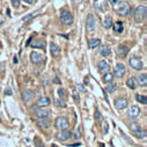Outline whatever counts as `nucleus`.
<instances>
[{
  "mask_svg": "<svg viewBox=\"0 0 147 147\" xmlns=\"http://www.w3.org/2000/svg\"><path fill=\"white\" fill-rule=\"evenodd\" d=\"M30 42H31V37L28 40V42H27V45H29V43H30Z\"/></svg>",
  "mask_w": 147,
  "mask_h": 147,
  "instance_id": "obj_42",
  "label": "nucleus"
},
{
  "mask_svg": "<svg viewBox=\"0 0 147 147\" xmlns=\"http://www.w3.org/2000/svg\"><path fill=\"white\" fill-rule=\"evenodd\" d=\"M5 94H6V95H12V94H13V92H12V89H11V88H6Z\"/></svg>",
  "mask_w": 147,
  "mask_h": 147,
  "instance_id": "obj_36",
  "label": "nucleus"
},
{
  "mask_svg": "<svg viewBox=\"0 0 147 147\" xmlns=\"http://www.w3.org/2000/svg\"><path fill=\"white\" fill-rule=\"evenodd\" d=\"M71 136H72L71 131H67V130L65 129V130H63L60 133L57 134V138H58L59 140H61V141H66V140H68V138H69Z\"/></svg>",
  "mask_w": 147,
  "mask_h": 147,
  "instance_id": "obj_12",
  "label": "nucleus"
},
{
  "mask_svg": "<svg viewBox=\"0 0 147 147\" xmlns=\"http://www.w3.org/2000/svg\"><path fill=\"white\" fill-rule=\"evenodd\" d=\"M23 1H26L27 4H32V3H34V0H23Z\"/></svg>",
  "mask_w": 147,
  "mask_h": 147,
  "instance_id": "obj_41",
  "label": "nucleus"
},
{
  "mask_svg": "<svg viewBox=\"0 0 147 147\" xmlns=\"http://www.w3.org/2000/svg\"><path fill=\"white\" fill-rule=\"evenodd\" d=\"M100 44H101V41H100L98 38H90V40L88 41V45H89L90 49L97 48V47H100Z\"/></svg>",
  "mask_w": 147,
  "mask_h": 147,
  "instance_id": "obj_20",
  "label": "nucleus"
},
{
  "mask_svg": "<svg viewBox=\"0 0 147 147\" xmlns=\"http://www.w3.org/2000/svg\"><path fill=\"white\" fill-rule=\"evenodd\" d=\"M116 89H117V86H116V85H109L105 90H107L108 93H114Z\"/></svg>",
  "mask_w": 147,
  "mask_h": 147,
  "instance_id": "obj_30",
  "label": "nucleus"
},
{
  "mask_svg": "<svg viewBox=\"0 0 147 147\" xmlns=\"http://www.w3.org/2000/svg\"><path fill=\"white\" fill-rule=\"evenodd\" d=\"M30 60L34 64H38V63L44 60V56L42 53H40V52H31L30 53Z\"/></svg>",
  "mask_w": 147,
  "mask_h": 147,
  "instance_id": "obj_8",
  "label": "nucleus"
},
{
  "mask_svg": "<svg viewBox=\"0 0 147 147\" xmlns=\"http://www.w3.org/2000/svg\"><path fill=\"white\" fill-rule=\"evenodd\" d=\"M114 79V76L111 74V73H105V76L103 77V81L104 82H111Z\"/></svg>",
  "mask_w": 147,
  "mask_h": 147,
  "instance_id": "obj_27",
  "label": "nucleus"
},
{
  "mask_svg": "<svg viewBox=\"0 0 147 147\" xmlns=\"http://www.w3.org/2000/svg\"><path fill=\"white\" fill-rule=\"evenodd\" d=\"M136 81H138V84L141 87H146L147 86V76L146 74H140V76L137 77V80Z\"/></svg>",
  "mask_w": 147,
  "mask_h": 147,
  "instance_id": "obj_16",
  "label": "nucleus"
},
{
  "mask_svg": "<svg viewBox=\"0 0 147 147\" xmlns=\"http://www.w3.org/2000/svg\"><path fill=\"white\" fill-rule=\"evenodd\" d=\"M118 1H119V0H109V3H110V4H111L113 6L117 5V4H118Z\"/></svg>",
  "mask_w": 147,
  "mask_h": 147,
  "instance_id": "obj_35",
  "label": "nucleus"
},
{
  "mask_svg": "<svg viewBox=\"0 0 147 147\" xmlns=\"http://www.w3.org/2000/svg\"><path fill=\"white\" fill-rule=\"evenodd\" d=\"M58 94H59V96H60L61 98H64L65 95H64V90H63V89H58Z\"/></svg>",
  "mask_w": 147,
  "mask_h": 147,
  "instance_id": "obj_37",
  "label": "nucleus"
},
{
  "mask_svg": "<svg viewBox=\"0 0 147 147\" xmlns=\"http://www.w3.org/2000/svg\"><path fill=\"white\" fill-rule=\"evenodd\" d=\"M125 74V65L124 64H117V66L115 67V76L116 77H123Z\"/></svg>",
  "mask_w": 147,
  "mask_h": 147,
  "instance_id": "obj_10",
  "label": "nucleus"
},
{
  "mask_svg": "<svg viewBox=\"0 0 147 147\" xmlns=\"http://www.w3.org/2000/svg\"><path fill=\"white\" fill-rule=\"evenodd\" d=\"M126 85H127V87H129V88L134 89V88L137 87V81H136V79H134V78H130V79L126 81Z\"/></svg>",
  "mask_w": 147,
  "mask_h": 147,
  "instance_id": "obj_23",
  "label": "nucleus"
},
{
  "mask_svg": "<svg viewBox=\"0 0 147 147\" xmlns=\"http://www.w3.org/2000/svg\"><path fill=\"white\" fill-rule=\"evenodd\" d=\"M78 87H79V89H80L81 92H85V90H86L85 87H82V85H78Z\"/></svg>",
  "mask_w": 147,
  "mask_h": 147,
  "instance_id": "obj_40",
  "label": "nucleus"
},
{
  "mask_svg": "<svg viewBox=\"0 0 147 147\" xmlns=\"http://www.w3.org/2000/svg\"><path fill=\"white\" fill-rule=\"evenodd\" d=\"M56 127L58 130H65L68 127V121L65 117H58L56 119Z\"/></svg>",
  "mask_w": 147,
  "mask_h": 147,
  "instance_id": "obj_6",
  "label": "nucleus"
},
{
  "mask_svg": "<svg viewBox=\"0 0 147 147\" xmlns=\"http://www.w3.org/2000/svg\"><path fill=\"white\" fill-rule=\"evenodd\" d=\"M31 48H37V49H43V48H45V42L43 41V40H34L32 42H31Z\"/></svg>",
  "mask_w": 147,
  "mask_h": 147,
  "instance_id": "obj_15",
  "label": "nucleus"
},
{
  "mask_svg": "<svg viewBox=\"0 0 147 147\" xmlns=\"http://www.w3.org/2000/svg\"><path fill=\"white\" fill-rule=\"evenodd\" d=\"M137 100L140 102V103H142V104H147V97L144 95H137Z\"/></svg>",
  "mask_w": 147,
  "mask_h": 147,
  "instance_id": "obj_29",
  "label": "nucleus"
},
{
  "mask_svg": "<svg viewBox=\"0 0 147 147\" xmlns=\"http://www.w3.org/2000/svg\"><path fill=\"white\" fill-rule=\"evenodd\" d=\"M56 102H57V104H58V105H60V107H63V108H64V107H65V104H64V103H63V102H61V101H59V100H57V101H56Z\"/></svg>",
  "mask_w": 147,
  "mask_h": 147,
  "instance_id": "obj_38",
  "label": "nucleus"
},
{
  "mask_svg": "<svg viewBox=\"0 0 147 147\" xmlns=\"http://www.w3.org/2000/svg\"><path fill=\"white\" fill-rule=\"evenodd\" d=\"M32 97H34V93L31 90H29V89H27V90H24L22 93V100L24 102H30L32 100Z\"/></svg>",
  "mask_w": 147,
  "mask_h": 147,
  "instance_id": "obj_14",
  "label": "nucleus"
},
{
  "mask_svg": "<svg viewBox=\"0 0 147 147\" xmlns=\"http://www.w3.org/2000/svg\"><path fill=\"white\" fill-rule=\"evenodd\" d=\"M60 21H61L63 24L69 26V24H72V22H73V15H72L68 11L63 9V11L60 12Z\"/></svg>",
  "mask_w": 147,
  "mask_h": 147,
  "instance_id": "obj_3",
  "label": "nucleus"
},
{
  "mask_svg": "<svg viewBox=\"0 0 147 147\" xmlns=\"http://www.w3.org/2000/svg\"><path fill=\"white\" fill-rule=\"evenodd\" d=\"M129 64L136 71H140V69L144 68V63L139 57H131L130 60H129Z\"/></svg>",
  "mask_w": 147,
  "mask_h": 147,
  "instance_id": "obj_4",
  "label": "nucleus"
},
{
  "mask_svg": "<svg viewBox=\"0 0 147 147\" xmlns=\"http://www.w3.org/2000/svg\"><path fill=\"white\" fill-rule=\"evenodd\" d=\"M103 26H104L105 28H111V26H113V19L110 18V16H107V18L103 20Z\"/></svg>",
  "mask_w": 147,
  "mask_h": 147,
  "instance_id": "obj_24",
  "label": "nucleus"
},
{
  "mask_svg": "<svg viewBox=\"0 0 147 147\" xmlns=\"http://www.w3.org/2000/svg\"><path fill=\"white\" fill-rule=\"evenodd\" d=\"M145 16H146V6L145 5H140L136 8L134 11V20L137 23H140L145 20Z\"/></svg>",
  "mask_w": 147,
  "mask_h": 147,
  "instance_id": "obj_1",
  "label": "nucleus"
},
{
  "mask_svg": "<svg viewBox=\"0 0 147 147\" xmlns=\"http://www.w3.org/2000/svg\"><path fill=\"white\" fill-rule=\"evenodd\" d=\"M72 96H73V98H74L77 102L80 100V97H79V93H77V90H73V92H72Z\"/></svg>",
  "mask_w": 147,
  "mask_h": 147,
  "instance_id": "obj_33",
  "label": "nucleus"
},
{
  "mask_svg": "<svg viewBox=\"0 0 147 147\" xmlns=\"http://www.w3.org/2000/svg\"><path fill=\"white\" fill-rule=\"evenodd\" d=\"M12 5H13V7L18 8L20 6V0H12Z\"/></svg>",
  "mask_w": 147,
  "mask_h": 147,
  "instance_id": "obj_34",
  "label": "nucleus"
},
{
  "mask_svg": "<svg viewBox=\"0 0 147 147\" xmlns=\"http://www.w3.org/2000/svg\"><path fill=\"white\" fill-rule=\"evenodd\" d=\"M38 125H40L41 127H43V129H47V127L50 126V121H49L47 117H40V119H38Z\"/></svg>",
  "mask_w": 147,
  "mask_h": 147,
  "instance_id": "obj_17",
  "label": "nucleus"
},
{
  "mask_svg": "<svg viewBox=\"0 0 147 147\" xmlns=\"http://www.w3.org/2000/svg\"><path fill=\"white\" fill-rule=\"evenodd\" d=\"M123 29H124V27H123V23H122V22H116V23L114 24V30H115L116 32H122Z\"/></svg>",
  "mask_w": 147,
  "mask_h": 147,
  "instance_id": "obj_26",
  "label": "nucleus"
},
{
  "mask_svg": "<svg viewBox=\"0 0 147 147\" xmlns=\"http://www.w3.org/2000/svg\"><path fill=\"white\" fill-rule=\"evenodd\" d=\"M50 50H51V52H52L53 56H58L60 53V48L56 43H53V42L50 43Z\"/></svg>",
  "mask_w": 147,
  "mask_h": 147,
  "instance_id": "obj_19",
  "label": "nucleus"
},
{
  "mask_svg": "<svg viewBox=\"0 0 147 147\" xmlns=\"http://www.w3.org/2000/svg\"><path fill=\"white\" fill-rule=\"evenodd\" d=\"M130 129H131L132 131H138V130H141V129H140V126H139L137 123H131V124H130Z\"/></svg>",
  "mask_w": 147,
  "mask_h": 147,
  "instance_id": "obj_31",
  "label": "nucleus"
},
{
  "mask_svg": "<svg viewBox=\"0 0 147 147\" xmlns=\"http://www.w3.org/2000/svg\"><path fill=\"white\" fill-rule=\"evenodd\" d=\"M50 114V111H48V110H36V115H37L38 117H48Z\"/></svg>",
  "mask_w": 147,
  "mask_h": 147,
  "instance_id": "obj_25",
  "label": "nucleus"
},
{
  "mask_svg": "<svg viewBox=\"0 0 147 147\" xmlns=\"http://www.w3.org/2000/svg\"><path fill=\"white\" fill-rule=\"evenodd\" d=\"M129 116H130L131 118H137V117H139V116H140V109H139L137 105L131 107L130 110H129Z\"/></svg>",
  "mask_w": 147,
  "mask_h": 147,
  "instance_id": "obj_11",
  "label": "nucleus"
},
{
  "mask_svg": "<svg viewBox=\"0 0 147 147\" xmlns=\"http://www.w3.org/2000/svg\"><path fill=\"white\" fill-rule=\"evenodd\" d=\"M50 104V98L49 97H41L37 102V105L40 108H44V107H48Z\"/></svg>",
  "mask_w": 147,
  "mask_h": 147,
  "instance_id": "obj_18",
  "label": "nucleus"
},
{
  "mask_svg": "<svg viewBox=\"0 0 147 147\" xmlns=\"http://www.w3.org/2000/svg\"><path fill=\"white\" fill-rule=\"evenodd\" d=\"M131 13V7L126 1H122L117 7V14L121 16H127Z\"/></svg>",
  "mask_w": 147,
  "mask_h": 147,
  "instance_id": "obj_2",
  "label": "nucleus"
},
{
  "mask_svg": "<svg viewBox=\"0 0 147 147\" xmlns=\"http://www.w3.org/2000/svg\"><path fill=\"white\" fill-rule=\"evenodd\" d=\"M95 117H96L98 121H101V119H102V117H101V115H100V113H98V111H96V115H95Z\"/></svg>",
  "mask_w": 147,
  "mask_h": 147,
  "instance_id": "obj_39",
  "label": "nucleus"
},
{
  "mask_svg": "<svg viewBox=\"0 0 147 147\" xmlns=\"http://www.w3.org/2000/svg\"><path fill=\"white\" fill-rule=\"evenodd\" d=\"M94 7H95L97 11H100V12H105L107 8H108L107 0H95Z\"/></svg>",
  "mask_w": 147,
  "mask_h": 147,
  "instance_id": "obj_7",
  "label": "nucleus"
},
{
  "mask_svg": "<svg viewBox=\"0 0 147 147\" xmlns=\"http://www.w3.org/2000/svg\"><path fill=\"white\" fill-rule=\"evenodd\" d=\"M37 14H38V12H36V13H35V14H29V15H27V16H24V18H23V19H22V20H23V21H24V22H27V21H28V20H29V19H32V18H34V16H35V15H37Z\"/></svg>",
  "mask_w": 147,
  "mask_h": 147,
  "instance_id": "obj_32",
  "label": "nucleus"
},
{
  "mask_svg": "<svg viewBox=\"0 0 147 147\" xmlns=\"http://www.w3.org/2000/svg\"><path fill=\"white\" fill-rule=\"evenodd\" d=\"M115 107L117 109H119V110H123V109H125L127 107V101L125 98H123V97L116 98L115 100Z\"/></svg>",
  "mask_w": 147,
  "mask_h": 147,
  "instance_id": "obj_9",
  "label": "nucleus"
},
{
  "mask_svg": "<svg viewBox=\"0 0 147 147\" xmlns=\"http://www.w3.org/2000/svg\"><path fill=\"white\" fill-rule=\"evenodd\" d=\"M133 134L138 138H145L146 137V131H141V130H138V131H132Z\"/></svg>",
  "mask_w": 147,
  "mask_h": 147,
  "instance_id": "obj_28",
  "label": "nucleus"
},
{
  "mask_svg": "<svg viewBox=\"0 0 147 147\" xmlns=\"http://www.w3.org/2000/svg\"><path fill=\"white\" fill-rule=\"evenodd\" d=\"M98 69H100L101 73L105 74V73H108V71H109V64L105 60H101L98 63Z\"/></svg>",
  "mask_w": 147,
  "mask_h": 147,
  "instance_id": "obj_13",
  "label": "nucleus"
},
{
  "mask_svg": "<svg viewBox=\"0 0 147 147\" xmlns=\"http://www.w3.org/2000/svg\"><path fill=\"white\" fill-rule=\"evenodd\" d=\"M86 28L88 31H94V29L96 28V19L93 14H88L87 15V21H86Z\"/></svg>",
  "mask_w": 147,
  "mask_h": 147,
  "instance_id": "obj_5",
  "label": "nucleus"
},
{
  "mask_svg": "<svg viewBox=\"0 0 147 147\" xmlns=\"http://www.w3.org/2000/svg\"><path fill=\"white\" fill-rule=\"evenodd\" d=\"M100 52H101V55H102L103 57H108L110 53H111V50H110L109 47H102L101 50H100Z\"/></svg>",
  "mask_w": 147,
  "mask_h": 147,
  "instance_id": "obj_22",
  "label": "nucleus"
},
{
  "mask_svg": "<svg viewBox=\"0 0 147 147\" xmlns=\"http://www.w3.org/2000/svg\"><path fill=\"white\" fill-rule=\"evenodd\" d=\"M117 52L121 56V58H124V56L127 53V48L125 45H119L118 49H117Z\"/></svg>",
  "mask_w": 147,
  "mask_h": 147,
  "instance_id": "obj_21",
  "label": "nucleus"
}]
</instances>
